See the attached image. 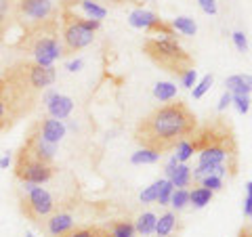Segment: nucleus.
<instances>
[{
  "label": "nucleus",
  "mask_w": 252,
  "mask_h": 237,
  "mask_svg": "<svg viewBox=\"0 0 252 237\" xmlns=\"http://www.w3.org/2000/svg\"><path fill=\"white\" fill-rule=\"evenodd\" d=\"M11 23H13V17L9 13V2H6V0H0V44L4 42V34L9 31Z\"/></svg>",
  "instance_id": "393cba45"
},
{
  "label": "nucleus",
  "mask_w": 252,
  "mask_h": 237,
  "mask_svg": "<svg viewBox=\"0 0 252 237\" xmlns=\"http://www.w3.org/2000/svg\"><path fill=\"white\" fill-rule=\"evenodd\" d=\"M229 105H231V92H225L223 97H220V101H219V112H225Z\"/></svg>",
  "instance_id": "4c0bfd02"
},
{
  "label": "nucleus",
  "mask_w": 252,
  "mask_h": 237,
  "mask_svg": "<svg viewBox=\"0 0 252 237\" xmlns=\"http://www.w3.org/2000/svg\"><path fill=\"white\" fill-rule=\"evenodd\" d=\"M175 94H177V86L172 82H158L154 86V97L158 101H170L175 99Z\"/></svg>",
  "instance_id": "5701e85b"
},
{
  "label": "nucleus",
  "mask_w": 252,
  "mask_h": 237,
  "mask_svg": "<svg viewBox=\"0 0 252 237\" xmlns=\"http://www.w3.org/2000/svg\"><path fill=\"white\" fill-rule=\"evenodd\" d=\"M101 21L86 19L78 15L72 6L61 4V57L63 55H76L86 49L94 40V31L99 30Z\"/></svg>",
  "instance_id": "39448f33"
},
{
  "label": "nucleus",
  "mask_w": 252,
  "mask_h": 237,
  "mask_svg": "<svg viewBox=\"0 0 252 237\" xmlns=\"http://www.w3.org/2000/svg\"><path fill=\"white\" fill-rule=\"evenodd\" d=\"M212 82H215V78H212L210 74H208V76H204L202 80H200V84L193 89V99H202L204 94L208 92V89L212 86Z\"/></svg>",
  "instance_id": "2f4dec72"
},
{
  "label": "nucleus",
  "mask_w": 252,
  "mask_h": 237,
  "mask_svg": "<svg viewBox=\"0 0 252 237\" xmlns=\"http://www.w3.org/2000/svg\"><path fill=\"white\" fill-rule=\"evenodd\" d=\"M240 237H250V235H248V231H244V233H242Z\"/></svg>",
  "instance_id": "79ce46f5"
},
{
  "label": "nucleus",
  "mask_w": 252,
  "mask_h": 237,
  "mask_svg": "<svg viewBox=\"0 0 252 237\" xmlns=\"http://www.w3.org/2000/svg\"><path fill=\"white\" fill-rule=\"evenodd\" d=\"M195 78H198L195 69H189V72H185L183 76L179 78V80H181V84H183L185 89H191V86H195Z\"/></svg>",
  "instance_id": "c9c22d12"
},
{
  "label": "nucleus",
  "mask_w": 252,
  "mask_h": 237,
  "mask_svg": "<svg viewBox=\"0 0 252 237\" xmlns=\"http://www.w3.org/2000/svg\"><path fill=\"white\" fill-rule=\"evenodd\" d=\"M233 42H235V46H238L240 53L248 51V40H246V34H244V31H235V34H233Z\"/></svg>",
  "instance_id": "f704fd0d"
},
{
  "label": "nucleus",
  "mask_w": 252,
  "mask_h": 237,
  "mask_svg": "<svg viewBox=\"0 0 252 237\" xmlns=\"http://www.w3.org/2000/svg\"><path fill=\"white\" fill-rule=\"evenodd\" d=\"M227 86V92H231L233 97H248L250 89H252V78L246 76H231L225 80Z\"/></svg>",
  "instance_id": "dca6fc26"
},
{
  "label": "nucleus",
  "mask_w": 252,
  "mask_h": 237,
  "mask_svg": "<svg viewBox=\"0 0 252 237\" xmlns=\"http://www.w3.org/2000/svg\"><path fill=\"white\" fill-rule=\"evenodd\" d=\"M26 237H34V235H32V233H26Z\"/></svg>",
  "instance_id": "37998d69"
},
{
  "label": "nucleus",
  "mask_w": 252,
  "mask_h": 237,
  "mask_svg": "<svg viewBox=\"0 0 252 237\" xmlns=\"http://www.w3.org/2000/svg\"><path fill=\"white\" fill-rule=\"evenodd\" d=\"M193 151L200 153L198 168L191 172L193 183L200 177H233L238 172V143L233 137V128L225 118H212L204 126H198L189 139Z\"/></svg>",
  "instance_id": "f03ea898"
},
{
  "label": "nucleus",
  "mask_w": 252,
  "mask_h": 237,
  "mask_svg": "<svg viewBox=\"0 0 252 237\" xmlns=\"http://www.w3.org/2000/svg\"><path fill=\"white\" fill-rule=\"evenodd\" d=\"M55 168L53 164H46L42 160H38L34 153H30L26 147L21 145V149L17 151V157H15V177H17L21 183H49V180L55 177Z\"/></svg>",
  "instance_id": "6e6552de"
},
{
  "label": "nucleus",
  "mask_w": 252,
  "mask_h": 237,
  "mask_svg": "<svg viewBox=\"0 0 252 237\" xmlns=\"http://www.w3.org/2000/svg\"><path fill=\"white\" fill-rule=\"evenodd\" d=\"M15 122L17 120H15V116L9 107V101L4 97V82H2V86H0V132L9 130Z\"/></svg>",
  "instance_id": "f3484780"
},
{
  "label": "nucleus",
  "mask_w": 252,
  "mask_h": 237,
  "mask_svg": "<svg viewBox=\"0 0 252 237\" xmlns=\"http://www.w3.org/2000/svg\"><path fill=\"white\" fill-rule=\"evenodd\" d=\"M170 26H172V30H177V31H181V34H185V36H193L195 31H198L195 21L189 19V17H177Z\"/></svg>",
  "instance_id": "a878e982"
},
{
  "label": "nucleus",
  "mask_w": 252,
  "mask_h": 237,
  "mask_svg": "<svg viewBox=\"0 0 252 237\" xmlns=\"http://www.w3.org/2000/svg\"><path fill=\"white\" fill-rule=\"evenodd\" d=\"M4 97L9 101V107L15 116V120H21L36 107L38 97L44 89L55 82V67H44L36 61H17L4 69Z\"/></svg>",
  "instance_id": "7ed1b4c3"
},
{
  "label": "nucleus",
  "mask_w": 252,
  "mask_h": 237,
  "mask_svg": "<svg viewBox=\"0 0 252 237\" xmlns=\"http://www.w3.org/2000/svg\"><path fill=\"white\" fill-rule=\"evenodd\" d=\"M158 160H160V155L149 151V149H141V151L132 153V157H130L132 164H156Z\"/></svg>",
  "instance_id": "bb28decb"
},
{
  "label": "nucleus",
  "mask_w": 252,
  "mask_h": 237,
  "mask_svg": "<svg viewBox=\"0 0 252 237\" xmlns=\"http://www.w3.org/2000/svg\"><path fill=\"white\" fill-rule=\"evenodd\" d=\"M175 225H177V216L172 214V212H166L164 216L156 218V233H158V237H166L172 229H175Z\"/></svg>",
  "instance_id": "412c9836"
},
{
  "label": "nucleus",
  "mask_w": 252,
  "mask_h": 237,
  "mask_svg": "<svg viewBox=\"0 0 252 237\" xmlns=\"http://www.w3.org/2000/svg\"><path fill=\"white\" fill-rule=\"evenodd\" d=\"M69 2H74V6H80L84 11L86 19H94V21H101L107 15V11L103 6H99L97 2H93V0H69Z\"/></svg>",
  "instance_id": "a211bd4d"
},
{
  "label": "nucleus",
  "mask_w": 252,
  "mask_h": 237,
  "mask_svg": "<svg viewBox=\"0 0 252 237\" xmlns=\"http://www.w3.org/2000/svg\"><path fill=\"white\" fill-rule=\"evenodd\" d=\"M195 183H200V187H206V189H210V191L215 193V191H219V189L223 187V178L215 177V175H208V177H204L202 180H195Z\"/></svg>",
  "instance_id": "7c9ffc66"
},
{
  "label": "nucleus",
  "mask_w": 252,
  "mask_h": 237,
  "mask_svg": "<svg viewBox=\"0 0 252 237\" xmlns=\"http://www.w3.org/2000/svg\"><path fill=\"white\" fill-rule=\"evenodd\" d=\"M244 214L248 218L252 216V193H246V200H244Z\"/></svg>",
  "instance_id": "58836bf2"
},
{
  "label": "nucleus",
  "mask_w": 252,
  "mask_h": 237,
  "mask_svg": "<svg viewBox=\"0 0 252 237\" xmlns=\"http://www.w3.org/2000/svg\"><path fill=\"white\" fill-rule=\"evenodd\" d=\"M210 200H212V191L206 187H198L189 193V202H191L195 208H204L206 204H210Z\"/></svg>",
  "instance_id": "b1692460"
},
{
  "label": "nucleus",
  "mask_w": 252,
  "mask_h": 237,
  "mask_svg": "<svg viewBox=\"0 0 252 237\" xmlns=\"http://www.w3.org/2000/svg\"><path fill=\"white\" fill-rule=\"evenodd\" d=\"M143 53L164 72L181 78L193 69V57L181 46L175 38H147L143 42Z\"/></svg>",
  "instance_id": "423d86ee"
},
{
  "label": "nucleus",
  "mask_w": 252,
  "mask_h": 237,
  "mask_svg": "<svg viewBox=\"0 0 252 237\" xmlns=\"http://www.w3.org/2000/svg\"><path fill=\"white\" fill-rule=\"evenodd\" d=\"M6 2H9V0H6Z\"/></svg>",
  "instance_id": "a18cd8bd"
},
{
  "label": "nucleus",
  "mask_w": 252,
  "mask_h": 237,
  "mask_svg": "<svg viewBox=\"0 0 252 237\" xmlns=\"http://www.w3.org/2000/svg\"><path fill=\"white\" fill-rule=\"evenodd\" d=\"M166 177H168V180L172 183V187H177V189H183L187 185H191V180H193L191 168L185 166V164H179L175 160V155H172L170 164L166 166Z\"/></svg>",
  "instance_id": "4468645a"
},
{
  "label": "nucleus",
  "mask_w": 252,
  "mask_h": 237,
  "mask_svg": "<svg viewBox=\"0 0 252 237\" xmlns=\"http://www.w3.org/2000/svg\"><path fill=\"white\" fill-rule=\"evenodd\" d=\"M160 183L162 180H156L154 185H149L143 193H141V202L143 204H152V202H156V197H158V189H160Z\"/></svg>",
  "instance_id": "473e14b6"
},
{
  "label": "nucleus",
  "mask_w": 252,
  "mask_h": 237,
  "mask_svg": "<svg viewBox=\"0 0 252 237\" xmlns=\"http://www.w3.org/2000/svg\"><path fill=\"white\" fill-rule=\"evenodd\" d=\"M156 231V214L152 212H145L137 218V225H135V233H141V235H149Z\"/></svg>",
  "instance_id": "4be33fe9"
},
{
  "label": "nucleus",
  "mask_w": 252,
  "mask_h": 237,
  "mask_svg": "<svg viewBox=\"0 0 252 237\" xmlns=\"http://www.w3.org/2000/svg\"><path fill=\"white\" fill-rule=\"evenodd\" d=\"M172 191H175V187H172L170 180H162V183H160V189H158V197H156V202H160L162 206H166V204L170 202Z\"/></svg>",
  "instance_id": "c85d7f7f"
},
{
  "label": "nucleus",
  "mask_w": 252,
  "mask_h": 237,
  "mask_svg": "<svg viewBox=\"0 0 252 237\" xmlns=\"http://www.w3.org/2000/svg\"><path fill=\"white\" fill-rule=\"evenodd\" d=\"M198 2H200V9L204 13H208V15L217 13V2H215V0H198Z\"/></svg>",
  "instance_id": "e433bc0d"
},
{
  "label": "nucleus",
  "mask_w": 252,
  "mask_h": 237,
  "mask_svg": "<svg viewBox=\"0 0 252 237\" xmlns=\"http://www.w3.org/2000/svg\"><path fill=\"white\" fill-rule=\"evenodd\" d=\"M82 65H84L82 59H76V61H72V63H67V69H69V72H78V69H80Z\"/></svg>",
  "instance_id": "ea45409f"
},
{
  "label": "nucleus",
  "mask_w": 252,
  "mask_h": 237,
  "mask_svg": "<svg viewBox=\"0 0 252 237\" xmlns=\"http://www.w3.org/2000/svg\"><path fill=\"white\" fill-rule=\"evenodd\" d=\"M44 103H46V112H49L51 118L55 120H65V118L72 114L74 109V101L65 97V94H59V92H46L44 97Z\"/></svg>",
  "instance_id": "f8f14e48"
},
{
  "label": "nucleus",
  "mask_w": 252,
  "mask_h": 237,
  "mask_svg": "<svg viewBox=\"0 0 252 237\" xmlns=\"http://www.w3.org/2000/svg\"><path fill=\"white\" fill-rule=\"evenodd\" d=\"M0 86H2V76H0Z\"/></svg>",
  "instance_id": "c03bdc74"
},
{
  "label": "nucleus",
  "mask_w": 252,
  "mask_h": 237,
  "mask_svg": "<svg viewBox=\"0 0 252 237\" xmlns=\"http://www.w3.org/2000/svg\"><path fill=\"white\" fill-rule=\"evenodd\" d=\"M175 149H177V153H175V160H177L179 164L187 162L189 157H191V153H193V147H191V143H189V141H183V143H179Z\"/></svg>",
  "instance_id": "c756f323"
},
{
  "label": "nucleus",
  "mask_w": 252,
  "mask_h": 237,
  "mask_svg": "<svg viewBox=\"0 0 252 237\" xmlns=\"http://www.w3.org/2000/svg\"><path fill=\"white\" fill-rule=\"evenodd\" d=\"M11 164V160H9V155H4V157H0V168H6V166Z\"/></svg>",
  "instance_id": "a19ab883"
},
{
  "label": "nucleus",
  "mask_w": 252,
  "mask_h": 237,
  "mask_svg": "<svg viewBox=\"0 0 252 237\" xmlns=\"http://www.w3.org/2000/svg\"><path fill=\"white\" fill-rule=\"evenodd\" d=\"M130 26L132 28H139V30H145L149 38H172L175 36V30H172L170 23H166L164 19H160L156 13L152 11H145V9H137L130 13Z\"/></svg>",
  "instance_id": "9d476101"
},
{
  "label": "nucleus",
  "mask_w": 252,
  "mask_h": 237,
  "mask_svg": "<svg viewBox=\"0 0 252 237\" xmlns=\"http://www.w3.org/2000/svg\"><path fill=\"white\" fill-rule=\"evenodd\" d=\"M107 231L112 237H135V225L130 220H114L107 225Z\"/></svg>",
  "instance_id": "aec40b11"
},
{
  "label": "nucleus",
  "mask_w": 252,
  "mask_h": 237,
  "mask_svg": "<svg viewBox=\"0 0 252 237\" xmlns=\"http://www.w3.org/2000/svg\"><path fill=\"white\" fill-rule=\"evenodd\" d=\"M36 126H38V130H40L42 139H46L53 145H57L59 141L65 137V124L61 120H55V118H44V120L36 122Z\"/></svg>",
  "instance_id": "2eb2a0df"
},
{
  "label": "nucleus",
  "mask_w": 252,
  "mask_h": 237,
  "mask_svg": "<svg viewBox=\"0 0 252 237\" xmlns=\"http://www.w3.org/2000/svg\"><path fill=\"white\" fill-rule=\"evenodd\" d=\"M195 128H198L195 114L183 101H175L145 116L135 128V141L143 149L160 155L172 151L183 141H189Z\"/></svg>",
  "instance_id": "f257e3e1"
},
{
  "label": "nucleus",
  "mask_w": 252,
  "mask_h": 237,
  "mask_svg": "<svg viewBox=\"0 0 252 237\" xmlns=\"http://www.w3.org/2000/svg\"><path fill=\"white\" fill-rule=\"evenodd\" d=\"M170 202H172V206H175L177 210H183L189 204V191L187 189H175L172 195H170Z\"/></svg>",
  "instance_id": "cd10ccee"
},
{
  "label": "nucleus",
  "mask_w": 252,
  "mask_h": 237,
  "mask_svg": "<svg viewBox=\"0 0 252 237\" xmlns=\"http://www.w3.org/2000/svg\"><path fill=\"white\" fill-rule=\"evenodd\" d=\"M46 223V233H49L51 237H59L63 233H67V231H72L74 229V218L69 212H63V210H55L53 214L44 220Z\"/></svg>",
  "instance_id": "ddd939ff"
},
{
  "label": "nucleus",
  "mask_w": 252,
  "mask_h": 237,
  "mask_svg": "<svg viewBox=\"0 0 252 237\" xmlns=\"http://www.w3.org/2000/svg\"><path fill=\"white\" fill-rule=\"evenodd\" d=\"M9 13L19 23H36L53 17L57 11L51 0H9Z\"/></svg>",
  "instance_id": "1a4fd4ad"
},
{
  "label": "nucleus",
  "mask_w": 252,
  "mask_h": 237,
  "mask_svg": "<svg viewBox=\"0 0 252 237\" xmlns=\"http://www.w3.org/2000/svg\"><path fill=\"white\" fill-rule=\"evenodd\" d=\"M231 101L235 103V107H238L240 114H248L250 112V99L248 97H233L231 94Z\"/></svg>",
  "instance_id": "72a5a7b5"
},
{
  "label": "nucleus",
  "mask_w": 252,
  "mask_h": 237,
  "mask_svg": "<svg viewBox=\"0 0 252 237\" xmlns=\"http://www.w3.org/2000/svg\"><path fill=\"white\" fill-rule=\"evenodd\" d=\"M19 208L26 218L42 225V220H46L57 210V202L53 200V195L46 189L38 187L34 183H21Z\"/></svg>",
  "instance_id": "0eeeda50"
},
{
  "label": "nucleus",
  "mask_w": 252,
  "mask_h": 237,
  "mask_svg": "<svg viewBox=\"0 0 252 237\" xmlns=\"http://www.w3.org/2000/svg\"><path fill=\"white\" fill-rule=\"evenodd\" d=\"M23 147H26L30 153H34L38 160H42L46 164H53L55 153H57V145H53L46 139H42V134H40V130H38L36 124L30 126L28 137H26V141H23Z\"/></svg>",
  "instance_id": "9b49d317"
},
{
  "label": "nucleus",
  "mask_w": 252,
  "mask_h": 237,
  "mask_svg": "<svg viewBox=\"0 0 252 237\" xmlns=\"http://www.w3.org/2000/svg\"><path fill=\"white\" fill-rule=\"evenodd\" d=\"M59 237H112L107 227H74L72 231L63 233Z\"/></svg>",
  "instance_id": "6ab92c4d"
},
{
  "label": "nucleus",
  "mask_w": 252,
  "mask_h": 237,
  "mask_svg": "<svg viewBox=\"0 0 252 237\" xmlns=\"http://www.w3.org/2000/svg\"><path fill=\"white\" fill-rule=\"evenodd\" d=\"M59 15L36 23H21L17 42H13V49L21 53L34 55L36 63L44 67H51L61 57V42H59Z\"/></svg>",
  "instance_id": "20e7f679"
}]
</instances>
